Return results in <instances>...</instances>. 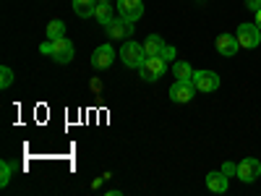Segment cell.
<instances>
[{
  "mask_svg": "<svg viewBox=\"0 0 261 196\" xmlns=\"http://www.w3.org/2000/svg\"><path fill=\"white\" fill-rule=\"evenodd\" d=\"M97 3H110V0H97Z\"/></svg>",
  "mask_w": 261,
  "mask_h": 196,
  "instance_id": "obj_26",
  "label": "cell"
},
{
  "mask_svg": "<svg viewBox=\"0 0 261 196\" xmlns=\"http://www.w3.org/2000/svg\"><path fill=\"white\" fill-rule=\"evenodd\" d=\"M162 58H165V60H172V58H175V47H172V45H165Z\"/></svg>",
  "mask_w": 261,
  "mask_h": 196,
  "instance_id": "obj_22",
  "label": "cell"
},
{
  "mask_svg": "<svg viewBox=\"0 0 261 196\" xmlns=\"http://www.w3.org/2000/svg\"><path fill=\"white\" fill-rule=\"evenodd\" d=\"M227 186H230V181H227V176H225L222 170L220 173L214 170V173H209V176H206V188L214 191V193H225Z\"/></svg>",
  "mask_w": 261,
  "mask_h": 196,
  "instance_id": "obj_12",
  "label": "cell"
},
{
  "mask_svg": "<svg viewBox=\"0 0 261 196\" xmlns=\"http://www.w3.org/2000/svg\"><path fill=\"white\" fill-rule=\"evenodd\" d=\"M115 11L120 13V18L130 21V24H136V21L144 16V3H141V0H118Z\"/></svg>",
  "mask_w": 261,
  "mask_h": 196,
  "instance_id": "obj_5",
  "label": "cell"
},
{
  "mask_svg": "<svg viewBox=\"0 0 261 196\" xmlns=\"http://www.w3.org/2000/svg\"><path fill=\"white\" fill-rule=\"evenodd\" d=\"M113 63H115V50H113V45H99V47L92 53V65H94L97 71L110 68Z\"/></svg>",
  "mask_w": 261,
  "mask_h": 196,
  "instance_id": "obj_9",
  "label": "cell"
},
{
  "mask_svg": "<svg viewBox=\"0 0 261 196\" xmlns=\"http://www.w3.org/2000/svg\"><path fill=\"white\" fill-rule=\"evenodd\" d=\"M162 50H165L162 37H160V34H149V37H146V42H144V53H146V58L162 55Z\"/></svg>",
  "mask_w": 261,
  "mask_h": 196,
  "instance_id": "obj_13",
  "label": "cell"
},
{
  "mask_svg": "<svg viewBox=\"0 0 261 196\" xmlns=\"http://www.w3.org/2000/svg\"><path fill=\"white\" fill-rule=\"evenodd\" d=\"M50 58H53L55 63H60V65L71 63V60H73V42L65 39V37L55 39V42H53V55H50Z\"/></svg>",
  "mask_w": 261,
  "mask_h": 196,
  "instance_id": "obj_7",
  "label": "cell"
},
{
  "mask_svg": "<svg viewBox=\"0 0 261 196\" xmlns=\"http://www.w3.org/2000/svg\"><path fill=\"white\" fill-rule=\"evenodd\" d=\"M139 74H141V79H144V81H157V79H162V76L167 74V60H165L162 55L146 58V60H144V65L139 68Z\"/></svg>",
  "mask_w": 261,
  "mask_h": 196,
  "instance_id": "obj_2",
  "label": "cell"
},
{
  "mask_svg": "<svg viewBox=\"0 0 261 196\" xmlns=\"http://www.w3.org/2000/svg\"><path fill=\"white\" fill-rule=\"evenodd\" d=\"M235 37H238V42H241V47L253 50V47H258V42H261V29L256 24H241L238 32H235Z\"/></svg>",
  "mask_w": 261,
  "mask_h": 196,
  "instance_id": "obj_4",
  "label": "cell"
},
{
  "mask_svg": "<svg viewBox=\"0 0 261 196\" xmlns=\"http://www.w3.org/2000/svg\"><path fill=\"white\" fill-rule=\"evenodd\" d=\"M258 176H261V162L258 160L246 157L243 162H238V178H241L243 183H253Z\"/></svg>",
  "mask_w": 261,
  "mask_h": 196,
  "instance_id": "obj_8",
  "label": "cell"
},
{
  "mask_svg": "<svg viewBox=\"0 0 261 196\" xmlns=\"http://www.w3.org/2000/svg\"><path fill=\"white\" fill-rule=\"evenodd\" d=\"M11 176H13V165L11 162H0V186H8L11 183Z\"/></svg>",
  "mask_w": 261,
  "mask_h": 196,
  "instance_id": "obj_18",
  "label": "cell"
},
{
  "mask_svg": "<svg viewBox=\"0 0 261 196\" xmlns=\"http://www.w3.org/2000/svg\"><path fill=\"white\" fill-rule=\"evenodd\" d=\"M256 27H258V29H261V8H258V11H256Z\"/></svg>",
  "mask_w": 261,
  "mask_h": 196,
  "instance_id": "obj_25",
  "label": "cell"
},
{
  "mask_svg": "<svg viewBox=\"0 0 261 196\" xmlns=\"http://www.w3.org/2000/svg\"><path fill=\"white\" fill-rule=\"evenodd\" d=\"M39 53H42V55H53V42H50V39L42 42V45H39Z\"/></svg>",
  "mask_w": 261,
  "mask_h": 196,
  "instance_id": "obj_21",
  "label": "cell"
},
{
  "mask_svg": "<svg viewBox=\"0 0 261 196\" xmlns=\"http://www.w3.org/2000/svg\"><path fill=\"white\" fill-rule=\"evenodd\" d=\"M238 50H241V42H238V37H232V34H220V37H217V53H220V55L232 58Z\"/></svg>",
  "mask_w": 261,
  "mask_h": 196,
  "instance_id": "obj_11",
  "label": "cell"
},
{
  "mask_svg": "<svg viewBox=\"0 0 261 196\" xmlns=\"http://www.w3.org/2000/svg\"><path fill=\"white\" fill-rule=\"evenodd\" d=\"M120 60L128 65V68H141L144 60H146V53L144 47L139 45V42H125V45H120Z\"/></svg>",
  "mask_w": 261,
  "mask_h": 196,
  "instance_id": "obj_1",
  "label": "cell"
},
{
  "mask_svg": "<svg viewBox=\"0 0 261 196\" xmlns=\"http://www.w3.org/2000/svg\"><path fill=\"white\" fill-rule=\"evenodd\" d=\"M73 11H76V16H81V18H89V16H94V11H97V0H73Z\"/></svg>",
  "mask_w": 261,
  "mask_h": 196,
  "instance_id": "obj_14",
  "label": "cell"
},
{
  "mask_svg": "<svg viewBox=\"0 0 261 196\" xmlns=\"http://www.w3.org/2000/svg\"><path fill=\"white\" fill-rule=\"evenodd\" d=\"M222 173H225L227 178H230V176H238V165H232V162H225V165H222Z\"/></svg>",
  "mask_w": 261,
  "mask_h": 196,
  "instance_id": "obj_20",
  "label": "cell"
},
{
  "mask_svg": "<svg viewBox=\"0 0 261 196\" xmlns=\"http://www.w3.org/2000/svg\"><path fill=\"white\" fill-rule=\"evenodd\" d=\"M246 8H248V11H253V13H256V11H258V8H261V0H246Z\"/></svg>",
  "mask_w": 261,
  "mask_h": 196,
  "instance_id": "obj_23",
  "label": "cell"
},
{
  "mask_svg": "<svg viewBox=\"0 0 261 196\" xmlns=\"http://www.w3.org/2000/svg\"><path fill=\"white\" fill-rule=\"evenodd\" d=\"M113 6L110 3H97V11H94V18L99 21V24L102 27H107V24H110V21H113Z\"/></svg>",
  "mask_w": 261,
  "mask_h": 196,
  "instance_id": "obj_15",
  "label": "cell"
},
{
  "mask_svg": "<svg viewBox=\"0 0 261 196\" xmlns=\"http://www.w3.org/2000/svg\"><path fill=\"white\" fill-rule=\"evenodd\" d=\"M11 84H13V71L8 65H3V68H0V89H8Z\"/></svg>",
  "mask_w": 261,
  "mask_h": 196,
  "instance_id": "obj_19",
  "label": "cell"
},
{
  "mask_svg": "<svg viewBox=\"0 0 261 196\" xmlns=\"http://www.w3.org/2000/svg\"><path fill=\"white\" fill-rule=\"evenodd\" d=\"M134 34V24L125 18H113L110 24H107V37L110 39H123V37H130Z\"/></svg>",
  "mask_w": 261,
  "mask_h": 196,
  "instance_id": "obj_10",
  "label": "cell"
},
{
  "mask_svg": "<svg viewBox=\"0 0 261 196\" xmlns=\"http://www.w3.org/2000/svg\"><path fill=\"white\" fill-rule=\"evenodd\" d=\"M60 37H65V24H63L60 18H55V21H50V24H47V39L55 42Z\"/></svg>",
  "mask_w": 261,
  "mask_h": 196,
  "instance_id": "obj_16",
  "label": "cell"
},
{
  "mask_svg": "<svg viewBox=\"0 0 261 196\" xmlns=\"http://www.w3.org/2000/svg\"><path fill=\"white\" fill-rule=\"evenodd\" d=\"M172 74H175V79H193V68L186 60H178L175 65H172Z\"/></svg>",
  "mask_w": 261,
  "mask_h": 196,
  "instance_id": "obj_17",
  "label": "cell"
},
{
  "mask_svg": "<svg viewBox=\"0 0 261 196\" xmlns=\"http://www.w3.org/2000/svg\"><path fill=\"white\" fill-rule=\"evenodd\" d=\"M193 84H196L199 92L209 94V92L220 89V76H217L214 71H193Z\"/></svg>",
  "mask_w": 261,
  "mask_h": 196,
  "instance_id": "obj_6",
  "label": "cell"
},
{
  "mask_svg": "<svg viewBox=\"0 0 261 196\" xmlns=\"http://www.w3.org/2000/svg\"><path fill=\"white\" fill-rule=\"evenodd\" d=\"M92 89H94V92H102V84H99L97 79H92Z\"/></svg>",
  "mask_w": 261,
  "mask_h": 196,
  "instance_id": "obj_24",
  "label": "cell"
},
{
  "mask_svg": "<svg viewBox=\"0 0 261 196\" xmlns=\"http://www.w3.org/2000/svg\"><path fill=\"white\" fill-rule=\"evenodd\" d=\"M196 92H199V89H196L193 79H175V84L170 86V92H167V94H170V100H172V102L183 105V102H191Z\"/></svg>",
  "mask_w": 261,
  "mask_h": 196,
  "instance_id": "obj_3",
  "label": "cell"
}]
</instances>
